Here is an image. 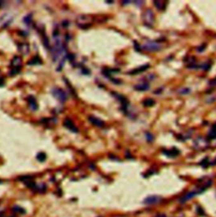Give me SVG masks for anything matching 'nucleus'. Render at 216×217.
<instances>
[{
  "mask_svg": "<svg viewBox=\"0 0 216 217\" xmlns=\"http://www.w3.org/2000/svg\"><path fill=\"white\" fill-rule=\"evenodd\" d=\"M212 180H206L203 184H201L200 186H198L197 188H195L194 189H193L192 191L188 192L187 194H185L184 196H182L181 198H180V203L181 204H184L186 203V201L191 200L192 198H194L195 196H197L198 194H200L207 189L209 187H210L212 185Z\"/></svg>",
  "mask_w": 216,
  "mask_h": 217,
  "instance_id": "obj_1",
  "label": "nucleus"
},
{
  "mask_svg": "<svg viewBox=\"0 0 216 217\" xmlns=\"http://www.w3.org/2000/svg\"><path fill=\"white\" fill-rule=\"evenodd\" d=\"M142 48L146 52H156L161 51L162 46L161 45V43H158V42H155V41H148V42L143 44Z\"/></svg>",
  "mask_w": 216,
  "mask_h": 217,
  "instance_id": "obj_2",
  "label": "nucleus"
},
{
  "mask_svg": "<svg viewBox=\"0 0 216 217\" xmlns=\"http://www.w3.org/2000/svg\"><path fill=\"white\" fill-rule=\"evenodd\" d=\"M143 20L144 25L148 27H152L155 24V15L152 10L147 9L143 15Z\"/></svg>",
  "mask_w": 216,
  "mask_h": 217,
  "instance_id": "obj_3",
  "label": "nucleus"
},
{
  "mask_svg": "<svg viewBox=\"0 0 216 217\" xmlns=\"http://www.w3.org/2000/svg\"><path fill=\"white\" fill-rule=\"evenodd\" d=\"M52 93H53V97L55 98H57L59 102L61 103H64L66 100H67L68 96L66 94L64 91L59 88H55L52 90Z\"/></svg>",
  "mask_w": 216,
  "mask_h": 217,
  "instance_id": "obj_4",
  "label": "nucleus"
},
{
  "mask_svg": "<svg viewBox=\"0 0 216 217\" xmlns=\"http://www.w3.org/2000/svg\"><path fill=\"white\" fill-rule=\"evenodd\" d=\"M209 147V142L202 137H198L194 142V147L198 150H204Z\"/></svg>",
  "mask_w": 216,
  "mask_h": 217,
  "instance_id": "obj_5",
  "label": "nucleus"
},
{
  "mask_svg": "<svg viewBox=\"0 0 216 217\" xmlns=\"http://www.w3.org/2000/svg\"><path fill=\"white\" fill-rule=\"evenodd\" d=\"M162 200V198L161 196H158V195H151V196H149L146 198L145 200H143V203L145 205H156L158 203H160Z\"/></svg>",
  "mask_w": 216,
  "mask_h": 217,
  "instance_id": "obj_6",
  "label": "nucleus"
},
{
  "mask_svg": "<svg viewBox=\"0 0 216 217\" xmlns=\"http://www.w3.org/2000/svg\"><path fill=\"white\" fill-rule=\"evenodd\" d=\"M63 125H64L65 127L67 128V129L71 130L72 132L77 133V132L79 131L78 128L76 127L75 125H74V124H73V122L72 121V120H70L69 118H66V119L64 120V121H63Z\"/></svg>",
  "mask_w": 216,
  "mask_h": 217,
  "instance_id": "obj_7",
  "label": "nucleus"
},
{
  "mask_svg": "<svg viewBox=\"0 0 216 217\" xmlns=\"http://www.w3.org/2000/svg\"><path fill=\"white\" fill-rule=\"evenodd\" d=\"M89 121L91 122L92 124H94L95 126H97V127L101 128L105 125V122L99 119V118H97V117H95V116H90L89 117Z\"/></svg>",
  "mask_w": 216,
  "mask_h": 217,
  "instance_id": "obj_8",
  "label": "nucleus"
},
{
  "mask_svg": "<svg viewBox=\"0 0 216 217\" xmlns=\"http://www.w3.org/2000/svg\"><path fill=\"white\" fill-rule=\"evenodd\" d=\"M162 152H163L164 155H166L168 157H176L180 154V151L176 147H173L171 150H163Z\"/></svg>",
  "mask_w": 216,
  "mask_h": 217,
  "instance_id": "obj_9",
  "label": "nucleus"
},
{
  "mask_svg": "<svg viewBox=\"0 0 216 217\" xmlns=\"http://www.w3.org/2000/svg\"><path fill=\"white\" fill-rule=\"evenodd\" d=\"M27 102H28V105H29V107L31 108V110H33V111L37 110L38 104L37 103H36L35 98H34V96H29V97L27 98Z\"/></svg>",
  "mask_w": 216,
  "mask_h": 217,
  "instance_id": "obj_10",
  "label": "nucleus"
},
{
  "mask_svg": "<svg viewBox=\"0 0 216 217\" xmlns=\"http://www.w3.org/2000/svg\"><path fill=\"white\" fill-rule=\"evenodd\" d=\"M149 67V64H146V65H143V66H141L139 68H136V69L132 70L131 72H129V74H132V75H136V74H139L141 72H144L145 70H147Z\"/></svg>",
  "mask_w": 216,
  "mask_h": 217,
  "instance_id": "obj_11",
  "label": "nucleus"
},
{
  "mask_svg": "<svg viewBox=\"0 0 216 217\" xmlns=\"http://www.w3.org/2000/svg\"><path fill=\"white\" fill-rule=\"evenodd\" d=\"M22 60L20 57H15L11 61L12 68H21Z\"/></svg>",
  "mask_w": 216,
  "mask_h": 217,
  "instance_id": "obj_12",
  "label": "nucleus"
},
{
  "mask_svg": "<svg viewBox=\"0 0 216 217\" xmlns=\"http://www.w3.org/2000/svg\"><path fill=\"white\" fill-rule=\"evenodd\" d=\"M19 52L22 53L23 55H26L30 52V47L27 43L21 44L19 46Z\"/></svg>",
  "mask_w": 216,
  "mask_h": 217,
  "instance_id": "obj_13",
  "label": "nucleus"
},
{
  "mask_svg": "<svg viewBox=\"0 0 216 217\" xmlns=\"http://www.w3.org/2000/svg\"><path fill=\"white\" fill-rule=\"evenodd\" d=\"M135 90L137 91H147L149 88V84L147 83H141V84H138L137 85L134 86Z\"/></svg>",
  "mask_w": 216,
  "mask_h": 217,
  "instance_id": "obj_14",
  "label": "nucleus"
},
{
  "mask_svg": "<svg viewBox=\"0 0 216 217\" xmlns=\"http://www.w3.org/2000/svg\"><path fill=\"white\" fill-rule=\"evenodd\" d=\"M208 137L211 140L216 139V124H214L211 126L210 130H209V134H208Z\"/></svg>",
  "mask_w": 216,
  "mask_h": 217,
  "instance_id": "obj_15",
  "label": "nucleus"
},
{
  "mask_svg": "<svg viewBox=\"0 0 216 217\" xmlns=\"http://www.w3.org/2000/svg\"><path fill=\"white\" fill-rule=\"evenodd\" d=\"M154 4L156 7V9L160 10H164L166 8V2L164 1H154Z\"/></svg>",
  "mask_w": 216,
  "mask_h": 217,
  "instance_id": "obj_16",
  "label": "nucleus"
},
{
  "mask_svg": "<svg viewBox=\"0 0 216 217\" xmlns=\"http://www.w3.org/2000/svg\"><path fill=\"white\" fill-rule=\"evenodd\" d=\"M42 42H43L44 47H46L47 49L49 50L50 49L49 40H48V38H47V36L46 35V34H45V31H44V30H42Z\"/></svg>",
  "mask_w": 216,
  "mask_h": 217,
  "instance_id": "obj_17",
  "label": "nucleus"
},
{
  "mask_svg": "<svg viewBox=\"0 0 216 217\" xmlns=\"http://www.w3.org/2000/svg\"><path fill=\"white\" fill-rule=\"evenodd\" d=\"M41 62H42V61H41V58L39 57L38 56H35V57L28 61V64L29 65H37V64H41Z\"/></svg>",
  "mask_w": 216,
  "mask_h": 217,
  "instance_id": "obj_18",
  "label": "nucleus"
},
{
  "mask_svg": "<svg viewBox=\"0 0 216 217\" xmlns=\"http://www.w3.org/2000/svg\"><path fill=\"white\" fill-rule=\"evenodd\" d=\"M36 159H37L39 162H44V161H46V159H47V155L44 153V152H39V153L36 155Z\"/></svg>",
  "mask_w": 216,
  "mask_h": 217,
  "instance_id": "obj_19",
  "label": "nucleus"
},
{
  "mask_svg": "<svg viewBox=\"0 0 216 217\" xmlns=\"http://www.w3.org/2000/svg\"><path fill=\"white\" fill-rule=\"evenodd\" d=\"M154 104H155V100L152 98H147L143 101V105L146 107H151Z\"/></svg>",
  "mask_w": 216,
  "mask_h": 217,
  "instance_id": "obj_20",
  "label": "nucleus"
},
{
  "mask_svg": "<svg viewBox=\"0 0 216 217\" xmlns=\"http://www.w3.org/2000/svg\"><path fill=\"white\" fill-rule=\"evenodd\" d=\"M145 138L146 140H147V142H151L154 141V136H153L151 133H149V132H146Z\"/></svg>",
  "mask_w": 216,
  "mask_h": 217,
  "instance_id": "obj_21",
  "label": "nucleus"
},
{
  "mask_svg": "<svg viewBox=\"0 0 216 217\" xmlns=\"http://www.w3.org/2000/svg\"><path fill=\"white\" fill-rule=\"evenodd\" d=\"M31 20H32V16H31V15H26V17L24 18V22L26 24V25H30V24L31 23Z\"/></svg>",
  "mask_w": 216,
  "mask_h": 217,
  "instance_id": "obj_22",
  "label": "nucleus"
},
{
  "mask_svg": "<svg viewBox=\"0 0 216 217\" xmlns=\"http://www.w3.org/2000/svg\"><path fill=\"white\" fill-rule=\"evenodd\" d=\"M13 211L15 212V213H18V214H24L25 213V210L19 207V206H15V208H13Z\"/></svg>",
  "mask_w": 216,
  "mask_h": 217,
  "instance_id": "obj_23",
  "label": "nucleus"
},
{
  "mask_svg": "<svg viewBox=\"0 0 216 217\" xmlns=\"http://www.w3.org/2000/svg\"><path fill=\"white\" fill-rule=\"evenodd\" d=\"M209 158H208V157H205L204 159L200 162V165L204 168H207L208 166H209Z\"/></svg>",
  "mask_w": 216,
  "mask_h": 217,
  "instance_id": "obj_24",
  "label": "nucleus"
},
{
  "mask_svg": "<svg viewBox=\"0 0 216 217\" xmlns=\"http://www.w3.org/2000/svg\"><path fill=\"white\" fill-rule=\"evenodd\" d=\"M179 93L181 94H188V93H191V89L190 88H181L178 91Z\"/></svg>",
  "mask_w": 216,
  "mask_h": 217,
  "instance_id": "obj_25",
  "label": "nucleus"
},
{
  "mask_svg": "<svg viewBox=\"0 0 216 217\" xmlns=\"http://www.w3.org/2000/svg\"><path fill=\"white\" fill-rule=\"evenodd\" d=\"M21 71V68H12L11 71H10V75L15 76L16 75L17 73H19Z\"/></svg>",
  "mask_w": 216,
  "mask_h": 217,
  "instance_id": "obj_26",
  "label": "nucleus"
},
{
  "mask_svg": "<svg viewBox=\"0 0 216 217\" xmlns=\"http://www.w3.org/2000/svg\"><path fill=\"white\" fill-rule=\"evenodd\" d=\"M204 49H205V45H203L202 47H199L198 48V52H203L204 51Z\"/></svg>",
  "mask_w": 216,
  "mask_h": 217,
  "instance_id": "obj_27",
  "label": "nucleus"
},
{
  "mask_svg": "<svg viewBox=\"0 0 216 217\" xmlns=\"http://www.w3.org/2000/svg\"><path fill=\"white\" fill-rule=\"evenodd\" d=\"M134 3L136 5H142L143 3V1H134Z\"/></svg>",
  "mask_w": 216,
  "mask_h": 217,
  "instance_id": "obj_28",
  "label": "nucleus"
},
{
  "mask_svg": "<svg viewBox=\"0 0 216 217\" xmlns=\"http://www.w3.org/2000/svg\"><path fill=\"white\" fill-rule=\"evenodd\" d=\"M209 85H216V78L215 79H214V80H212V81L209 82Z\"/></svg>",
  "mask_w": 216,
  "mask_h": 217,
  "instance_id": "obj_29",
  "label": "nucleus"
},
{
  "mask_svg": "<svg viewBox=\"0 0 216 217\" xmlns=\"http://www.w3.org/2000/svg\"><path fill=\"white\" fill-rule=\"evenodd\" d=\"M3 84H4V79L0 78V86H3Z\"/></svg>",
  "mask_w": 216,
  "mask_h": 217,
  "instance_id": "obj_30",
  "label": "nucleus"
},
{
  "mask_svg": "<svg viewBox=\"0 0 216 217\" xmlns=\"http://www.w3.org/2000/svg\"><path fill=\"white\" fill-rule=\"evenodd\" d=\"M132 1H123V5H127V4H129L131 3Z\"/></svg>",
  "mask_w": 216,
  "mask_h": 217,
  "instance_id": "obj_31",
  "label": "nucleus"
},
{
  "mask_svg": "<svg viewBox=\"0 0 216 217\" xmlns=\"http://www.w3.org/2000/svg\"><path fill=\"white\" fill-rule=\"evenodd\" d=\"M0 217H5V215H4V213H3V212H0Z\"/></svg>",
  "mask_w": 216,
  "mask_h": 217,
  "instance_id": "obj_32",
  "label": "nucleus"
},
{
  "mask_svg": "<svg viewBox=\"0 0 216 217\" xmlns=\"http://www.w3.org/2000/svg\"><path fill=\"white\" fill-rule=\"evenodd\" d=\"M106 3H114L113 1H106Z\"/></svg>",
  "mask_w": 216,
  "mask_h": 217,
  "instance_id": "obj_33",
  "label": "nucleus"
},
{
  "mask_svg": "<svg viewBox=\"0 0 216 217\" xmlns=\"http://www.w3.org/2000/svg\"><path fill=\"white\" fill-rule=\"evenodd\" d=\"M214 163H215V164H216V158H215V161H214Z\"/></svg>",
  "mask_w": 216,
  "mask_h": 217,
  "instance_id": "obj_34",
  "label": "nucleus"
},
{
  "mask_svg": "<svg viewBox=\"0 0 216 217\" xmlns=\"http://www.w3.org/2000/svg\"><path fill=\"white\" fill-rule=\"evenodd\" d=\"M2 183V180H0V183Z\"/></svg>",
  "mask_w": 216,
  "mask_h": 217,
  "instance_id": "obj_35",
  "label": "nucleus"
},
{
  "mask_svg": "<svg viewBox=\"0 0 216 217\" xmlns=\"http://www.w3.org/2000/svg\"><path fill=\"white\" fill-rule=\"evenodd\" d=\"M9 217H13V216H9Z\"/></svg>",
  "mask_w": 216,
  "mask_h": 217,
  "instance_id": "obj_36",
  "label": "nucleus"
}]
</instances>
